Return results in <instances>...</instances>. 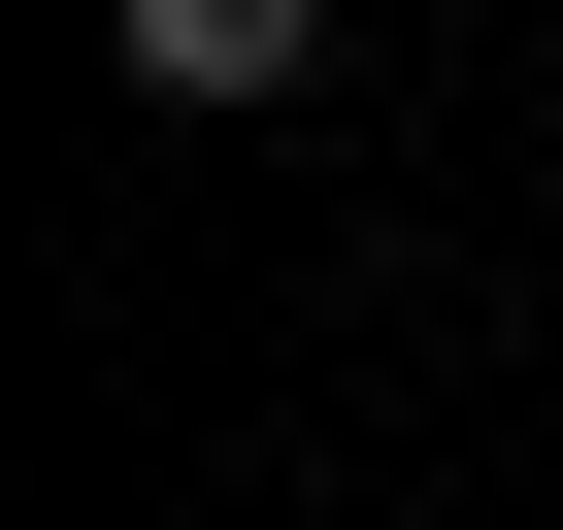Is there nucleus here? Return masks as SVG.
I'll return each mask as SVG.
<instances>
[{
  "instance_id": "obj_1",
  "label": "nucleus",
  "mask_w": 563,
  "mask_h": 530,
  "mask_svg": "<svg viewBox=\"0 0 563 530\" xmlns=\"http://www.w3.org/2000/svg\"><path fill=\"white\" fill-rule=\"evenodd\" d=\"M100 67L199 133V100H299V67H332V0H100Z\"/></svg>"
}]
</instances>
